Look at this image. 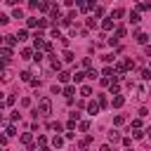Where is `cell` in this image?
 Returning <instances> with one entry per match:
<instances>
[{"instance_id": "13", "label": "cell", "mask_w": 151, "mask_h": 151, "mask_svg": "<svg viewBox=\"0 0 151 151\" xmlns=\"http://www.w3.org/2000/svg\"><path fill=\"white\" fill-rule=\"evenodd\" d=\"M90 94H92V87H90V85H80V97H85V99H87Z\"/></svg>"}, {"instance_id": "40", "label": "cell", "mask_w": 151, "mask_h": 151, "mask_svg": "<svg viewBox=\"0 0 151 151\" xmlns=\"http://www.w3.org/2000/svg\"><path fill=\"white\" fill-rule=\"evenodd\" d=\"M113 123H116V125H123V123H125V116H116Z\"/></svg>"}, {"instance_id": "20", "label": "cell", "mask_w": 151, "mask_h": 151, "mask_svg": "<svg viewBox=\"0 0 151 151\" xmlns=\"http://www.w3.org/2000/svg\"><path fill=\"white\" fill-rule=\"evenodd\" d=\"M123 14H125V9H120V7H116V9L111 12V19H120Z\"/></svg>"}, {"instance_id": "31", "label": "cell", "mask_w": 151, "mask_h": 151, "mask_svg": "<svg viewBox=\"0 0 151 151\" xmlns=\"http://www.w3.org/2000/svg\"><path fill=\"white\" fill-rule=\"evenodd\" d=\"M142 80H151V68H144L142 71Z\"/></svg>"}, {"instance_id": "28", "label": "cell", "mask_w": 151, "mask_h": 151, "mask_svg": "<svg viewBox=\"0 0 151 151\" xmlns=\"http://www.w3.org/2000/svg\"><path fill=\"white\" fill-rule=\"evenodd\" d=\"M97 104H99L101 109H106V106H109V101H106V97H101V94L97 97Z\"/></svg>"}, {"instance_id": "26", "label": "cell", "mask_w": 151, "mask_h": 151, "mask_svg": "<svg viewBox=\"0 0 151 151\" xmlns=\"http://www.w3.org/2000/svg\"><path fill=\"white\" fill-rule=\"evenodd\" d=\"M12 17H14V19H24V12H21V7H14Z\"/></svg>"}, {"instance_id": "21", "label": "cell", "mask_w": 151, "mask_h": 151, "mask_svg": "<svg viewBox=\"0 0 151 151\" xmlns=\"http://www.w3.org/2000/svg\"><path fill=\"white\" fill-rule=\"evenodd\" d=\"M101 76H104V78H106V80H109V78H111V76H116V71H113V68H111V66H106V68H104V71H101Z\"/></svg>"}, {"instance_id": "45", "label": "cell", "mask_w": 151, "mask_h": 151, "mask_svg": "<svg viewBox=\"0 0 151 151\" xmlns=\"http://www.w3.org/2000/svg\"><path fill=\"white\" fill-rule=\"evenodd\" d=\"M101 59H104V61H106V64H111V61H113V54H104V57H101Z\"/></svg>"}, {"instance_id": "49", "label": "cell", "mask_w": 151, "mask_h": 151, "mask_svg": "<svg viewBox=\"0 0 151 151\" xmlns=\"http://www.w3.org/2000/svg\"><path fill=\"white\" fill-rule=\"evenodd\" d=\"M123 146H127V149H130V146H132V139H130V137H125V139H123Z\"/></svg>"}, {"instance_id": "11", "label": "cell", "mask_w": 151, "mask_h": 151, "mask_svg": "<svg viewBox=\"0 0 151 151\" xmlns=\"http://www.w3.org/2000/svg\"><path fill=\"white\" fill-rule=\"evenodd\" d=\"M127 21H130V24H139V21H142L139 12H137V9H134V12H130V19H127Z\"/></svg>"}, {"instance_id": "33", "label": "cell", "mask_w": 151, "mask_h": 151, "mask_svg": "<svg viewBox=\"0 0 151 151\" xmlns=\"http://www.w3.org/2000/svg\"><path fill=\"white\" fill-rule=\"evenodd\" d=\"M132 130H142V118H134L132 120Z\"/></svg>"}, {"instance_id": "16", "label": "cell", "mask_w": 151, "mask_h": 151, "mask_svg": "<svg viewBox=\"0 0 151 151\" xmlns=\"http://www.w3.org/2000/svg\"><path fill=\"white\" fill-rule=\"evenodd\" d=\"M17 40H19V42H24V40H28V31H26V28H21V31L17 33Z\"/></svg>"}, {"instance_id": "34", "label": "cell", "mask_w": 151, "mask_h": 151, "mask_svg": "<svg viewBox=\"0 0 151 151\" xmlns=\"http://www.w3.org/2000/svg\"><path fill=\"white\" fill-rule=\"evenodd\" d=\"M38 144H40V149H45V144H47V137H45V134H38Z\"/></svg>"}, {"instance_id": "25", "label": "cell", "mask_w": 151, "mask_h": 151, "mask_svg": "<svg viewBox=\"0 0 151 151\" xmlns=\"http://www.w3.org/2000/svg\"><path fill=\"white\" fill-rule=\"evenodd\" d=\"M12 134H17L14 125H5V137H12Z\"/></svg>"}, {"instance_id": "27", "label": "cell", "mask_w": 151, "mask_h": 151, "mask_svg": "<svg viewBox=\"0 0 151 151\" xmlns=\"http://www.w3.org/2000/svg\"><path fill=\"white\" fill-rule=\"evenodd\" d=\"M73 59H76V54H73L71 50H66V52H64V61H73Z\"/></svg>"}, {"instance_id": "30", "label": "cell", "mask_w": 151, "mask_h": 151, "mask_svg": "<svg viewBox=\"0 0 151 151\" xmlns=\"http://www.w3.org/2000/svg\"><path fill=\"white\" fill-rule=\"evenodd\" d=\"M83 68H90V71H92V59H90V57L83 59Z\"/></svg>"}, {"instance_id": "47", "label": "cell", "mask_w": 151, "mask_h": 151, "mask_svg": "<svg viewBox=\"0 0 151 151\" xmlns=\"http://www.w3.org/2000/svg\"><path fill=\"white\" fill-rule=\"evenodd\" d=\"M80 118V111H71V120H78Z\"/></svg>"}, {"instance_id": "17", "label": "cell", "mask_w": 151, "mask_h": 151, "mask_svg": "<svg viewBox=\"0 0 151 151\" xmlns=\"http://www.w3.org/2000/svg\"><path fill=\"white\" fill-rule=\"evenodd\" d=\"M71 78H73V73H68V71H61V73H59V80H61V83H68Z\"/></svg>"}, {"instance_id": "5", "label": "cell", "mask_w": 151, "mask_h": 151, "mask_svg": "<svg viewBox=\"0 0 151 151\" xmlns=\"http://www.w3.org/2000/svg\"><path fill=\"white\" fill-rule=\"evenodd\" d=\"M123 104H125V97H123V94H116V97H113V101H111V106H113V109H120Z\"/></svg>"}, {"instance_id": "23", "label": "cell", "mask_w": 151, "mask_h": 151, "mask_svg": "<svg viewBox=\"0 0 151 151\" xmlns=\"http://www.w3.org/2000/svg\"><path fill=\"white\" fill-rule=\"evenodd\" d=\"M87 73H83V71H76L73 73V83H83V78H85Z\"/></svg>"}, {"instance_id": "32", "label": "cell", "mask_w": 151, "mask_h": 151, "mask_svg": "<svg viewBox=\"0 0 151 151\" xmlns=\"http://www.w3.org/2000/svg\"><path fill=\"white\" fill-rule=\"evenodd\" d=\"M109 90H111V94H118V90H120V85H118V83H111V85H109Z\"/></svg>"}, {"instance_id": "51", "label": "cell", "mask_w": 151, "mask_h": 151, "mask_svg": "<svg viewBox=\"0 0 151 151\" xmlns=\"http://www.w3.org/2000/svg\"><path fill=\"white\" fill-rule=\"evenodd\" d=\"M146 57H151V45H149V47H146Z\"/></svg>"}, {"instance_id": "19", "label": "cell", "mask_w": 151, "mask_h": 151, "mask_svg": "<svg viewBox=\"0 0 151 151\" xmlns=\"http://www.w3.org/2000/svg\"><path fill=\"white\" fill-rule=\"evenodd\" d=\"M90 142H92V137L87 134V137H83V139L78 142V146H80V149H87V146H90Z\"/></svg>"}, {"instance_id": "4", "label": "cell", "mask_w": 151, "mask_h": 151, "mask_svg": "<svg viewBox=\"0 0 151 151\" xmlns=\"http://www.w3.org/2000/svg\"><path fill=\"white\" fill-rule=\"evenodd\" d=\"M21 144L28 146V149H33V134H31V132H24V134H21Z\"/></svg>"}, {"instance_id": "24", "label": "cell", "mask_w": 151, "mask_h": 151, "mask_svg": "<svg viewBox=\"0 0 151 151\" xmlns=\"http://www.w3.org/2000/svg\"><path fill=\"white\" fill-rule=\"evenodd\" d=\"M78 130H80V132H87V130H90V120H80Z\"/></svg>"}, {"instance_id": "46", "label": "cell", "mask_w": 151, "mask_h": 151, "mask_svg": "<svg viewBox=\"0 0 151 151\" xmlns=\"http://www.w3.org/2000/svg\"><path fill=\"white\" fill-rule=\"evenodd\" d=\"M87 78H92V80H94V78H99V73H97V71H94V68H92V71H90V73H87Z\"/></svg>"}, {"instance_id": "38", "label": "cell", "mask_w": 151, "mask_h": 151, "mask_svg": "<svg viewBox=\"0 0 151 151\" xmlns=\"http://www.w3.org/2000/svg\"><path fill=\"white\" fill-rule=\"evenodd\" d=\"M2 80H12V73H9V68H5V71H2Z\"/></svg>"}, {"instance_id": "10", "label": "cell", "mask_w": 151, "mask_h": 151, "mask_svg": "<svg viewBox=\"0 0 151 151\" xmlns=\"http://www.w3.org/2000/svg\"><path fill=\"white\" fill-rule=\"evenodd\" d=\"M73 94H76V87H73V85H66V87H64V97H66V99H73Z\"/></svg>"}, {"instance_id": "9", "label": "cell", "mask_w": 151, "mask_h": 151, "mask_svg": "<svg viewBox=\"0 0 151 151\" xmlns=\"http://www.w3.org/2000/svg\"><path fill=\"white\" fill-rule=\"evenodd\" d=\"M109 142H111V144L120 142V132H118V130H109Z\"/></svg>"}, {"instance_id": "48", "label": "cell", "mask_w": 151, "mask_h": 151, "mask_svg": "<svg viewBox=\"0 0 151 151\" xmlns=\"http://www.w3.org/2000/svg\"><path fill=\"white\" fill-rule=\"evenodd\" d=\"M66 127H68V132H71V130H76V120H68V123H66Z\"/></svg>"}, {"instance_id": "39", "label": "cell", "mask_w": 151, "mask_h": 151, "mask_svg": "<svg viewBox=\"0 0 151 151\" xmlns=\"http://www.w3.org/2000/svg\"><path fill=\"white\" fill-rule=\"evenodd\" d=\"M19 118H21L19 111H12V113H9V120H19Z\"/></svg>"}, {"instance_id": "12", "label": "cell", "mask_w": 151, "mask_h": 151, "mask_svg": "<svg viewBox=\"0 0 151 151\" xmlns=\"http://www.w3.org/2000/svg\"><path fill=\"white\" fill-rule=\"evenodd\" d=\"M33 57H35V54H33L31 47H24V50H21V59H33Z\"/></svg>"}, {"instance_id": "37", "label": "cell", "mask_w": 151, "mask_h": 151, "mask_svg": "<svg viewBox=\"0 0 151 151\" xmlns=\"http://www.w3.org/2000/svg\"><path fill=\"white\" fill-rule=\"evenodd\" d=\"M123 64H125V71H127V68H134V61H132V59H125Z\"/></svg>"}, {"instance_id": "44", "label": "cell", "mask_w": 151, "mask_h": 151, "mask_svg": "<svg viewBox=\"0 0 151 151\" xmlns=\"http://www.w3.org/2000/svg\"><path fill=\"white\" fill-rule=\"evenodd\" d=\"M132 137H134V139H139V137H144V132H142V130H132Z\"/></svg>"}, {"instance_id": "35", "label": "cell", "mask_w": 151, "mask_h": 151, "mask_svg": "<svg viewBox=\"0 0 151 151\" xmlns=\"http://www.w3.org/2000/svg\"><path fill=\"white\" fill-rule=\"evenodd\" d=\"M94 17H104V7H99V5H94Z\"/></svg>"}, {"instance_id": "50", "label": "cell", "mask_w": 151, "mask_h": 151, "mask_svg": "<svg viewBox=\"0 0 151 151\" xmlns=\"http://www.w3.org/2000/svg\"><path fill=\"white\" fill-rule=\"evenodd\" d=\"M99 151H111V146H109V144H104V146H99Z\"/></svg>"}, {"instance_id": "8", "label": "cell", "mask_w": 151, "mask_h": 151, "mask_svg": "<svg viewBox=\"0 0 151 151\" xmlns=\"http://www.w3.org/2000/svg\"><path fill=\"white\" fill-rule=\"evenodd\" d=\"M0 57H2V61L7 64V61L12 59V50H9V47H2V50H0Z\"/></svg>"}, {"instance_id": "36", "label": "cell", "mask_w": 151, "mask_h": 151, "mask_svg": "<svg viewBox=\"0 0 151 151\" xmlns=\"http://www.w3.org/2000/svg\"><path fill=\"white\" fill-rule=\"evenodd\" d=\"M14 101H17V97H14V94H9V97H7V99H5V106H12V104H14Z\"/></svg>"}, {"instance_id": "6", "label": "cell", "mask_w": 151, "mask_h": 151, "mask_svg": "<svg viewBox=\"0 0 151 151\" xmlns=\"http://www.w3.org/2000/svg\"><path fill=\"white\" fill-rule=\"evenodd\" d=\"M99 109H101V106H99L97 101H90V104H87V113H90V116H97Z\"/></svg>"}, {"instance_id": "1", "label": "cell", "mask_w": 151, "mask_h": 151, "mask_svg": "<svg viewBox=\"0 0 151 151\" xmlns=\"http://www.w3.org/2000/svg\"><path fill=\"white\" fill-rule=\"evenodd\" d=\"M38 113L40 116H50L52 113V99L50 97H40L38 99Z\"/></svg>"}, {"instance_id": "43", "label": "cell", "mask_w": 151, "mask_h": 151, "mask_svg": "<svg viewBox=\"0 0 151 151\" xmlns=\"http://www.w3.org/2000/svg\"><path fill=\"white\" fill-rule=\"evenodd\" d=\"M146 116H149V109L142 106V109H139V118H146Z\"/></svg>"}, {"instance_id": "29", "label": "cell", "mask_w": 151, "mask_h": 151, "mask_svg": "<svg viewBox=\"0 0 151 151\" xmlns=\"http://www.w3.org/2000/svg\"><path fill=\"white\" fill-rule=\"evenodd\" d=\"M116 38H125V26H118L116 28Z\"/></svg>"}, {"instance_id": "7", "label": "cell", "mask_w": 151, "mask_h": 151, "mask_svg": "<svg viewBox=\"0 0 151 151\" xmlns=\"http://www.w3.org/2000/svg\"><path fill=\"white\" fill-rule=\"evenodd\" d=\"M134 42L146 45V42H149V35H146V33H134Z\"/></svg>"}, {"instance_id": "18", "label": "cell", "mask_w": 151, "mask_h": 151, "mask_svg": "<svg viewBox=\"0 0 151 151\" xmlns=\"http://www.w3.org/2000/svg\"><path fill=\"white\" fill-rule=\"evenodd\" d=\"M52 146H54V149H61V146H64V137H59V134H57V137L52 139Z\"/></svg>"}, {"instance_id": "2", "label": "cell", "mask_w": 151, "mask_h": 151, "mask_svg": "<svg viewBox=\"0 0 151 151\" xmlns=\"http://www.w3.org/2000/svg\"><path fill=\"white\" fill-rule=\"evenodd\" d=\"M134 92H137V99H139V101H144V99H146V94H149L146 85H137V87H134Z\"/></svg>"}, {"instance_id": "15", "label": "cell", "mask_w": 151, "mask_h": 151, "mask_svg": "<svg viewBox=\"0 0 151 151\" xmlns=\"http://www.w3.org/2000/svg\"><path fill=\"white\" fill-rule=\"evenodd\" d=\"M101 28H104V31H111V28H113V19H111V17L104 19V21H101Z\"/></svg>"}, {"instance_id": "41", "label": "cell", "mask_w": 151, "mask_h": 151, "mask_svg": "<svg viewBox=\"0 0 151 151\" xmlns=\"http://www.w3.org/2000/svg\"><path fill=\"white\" fill-rule=\"evenodd\" d=\"M50 130H57V132H61V123H50Z\"/></svg>"}, {"instance_id": "22", "label": "cell", "mask_w": 151, "mask_h": 151, "mask_svg": "<svg viewBox=\"0 0 151 151\" xmlns=\"http://www.w3.org/2000/svg\"><path fill=\"white\" fill-rule=\"evenodd\" d=\"M19 78H21L24 83H31V80H33V78H31V71H21V73H19Z\"/></svg>"}, {"instance_id": "14", "label": "cell", "mask_w": 151, "mask_h": 151, "mask_svg": "<svg viewBox=\"0 0 151 151\" xmlns=\"http://www.w3.org/2000/svg\"><path fill=\"white\" fill-rule=\"evenodd\" d=\"M26 24H28V28H35V26H40V19L38 17H31V19H26Z\"/></svg>"}, {"instance_id": "52", "label": "cell", "mask_w": 151, "mask_h": 151, "mask_svg": "<svg viewBox=\"0 0 151 151\" xmlns=\"http://www.w3.org/2000/svg\"><path fill=\"white\" fill-rule=\"evenodd\" d=\"M146 137H149V139H151V127H149V130H146Z\"/></svg>"}, {"instance_id": "3", "label": "cell", "mask_w": 151, "mask_h": 151, "mask_svg": "<svg viewBox=\"0 0 151 151\" xmlns=\"http://www.w3.org/2000/svg\"><path fill=\"white\" fill-rule=\"evenodd\" d=\"M2 42H5V47H9V50H12L19 40H17V35H2Z\"/></svg>"}, {"instance_id": "42", "label": "cell", "mask_w": 151, "mask_h": 151, "mask_svg": "<svg viewBox=\"0 0 151 151\" xmlns=\"http://www.w3.org/2000/svg\"><path fill=\"white\" fill-rule=\"evenodd\" d=\"M33 61H35V64H40V61H42V52H35V57H33Z\"/></svg>"}]
</instances>
